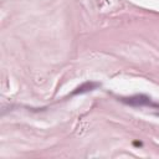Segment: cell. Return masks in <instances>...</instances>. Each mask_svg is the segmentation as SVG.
<instances>
[{
  "mask_svg": "<svg viewBox=\"0 0 159 159\" xmlns=\"http://www.w3.org/2000/svg\"><path fill=\"white\" fill-rule=\"evenodd\" d=\"M98 84L97 83H93V82H86V83H83V84H81L75 92H73V94H78V93H84V92H88V91H92V89H94L96 87H97Z\"/></svg>",
  "mask_w": 159,
  "mask_h": 159,
  "instance_id": "cell-2",
  "label": "cell"
},
{
  "mask_svg": "<svg viewBox=\"0 0 159 159\" xmlns=\"http://www.w3.org/2000/svg\"><path fill=\"white\" fill-rule=\"evenodd\" d=\"M124 103L129 104V106H133V107H144V106H150V107H158L157 104H154L150 98H148L147 96H142V94H138V96H133V97H129V98H123L122 99Z\"/></svg>",
  "mask_w": 159,
  "mask_h": 159,
  "instance_id": "cell-1",
  "label": "cell"
}]
</instances>
